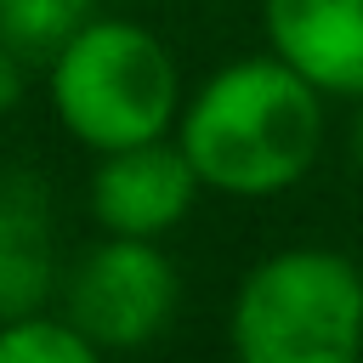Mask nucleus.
<instances>
[{
  "mask_svg": "<svg viewBox=\"0 0 363 363\" xmlns=\"http://www.w3.org/2000/svg\"><path fill=\"white\" fill-rule=\"evenodd\" d=\"M182 306L176 261L159 238H119L102 233L68 272H62V312L96 340V352H142L170 329Z\"/></svg>",
  "mask_w": 363,
  "mask_h": 363,
  "instance_id": "obj_4",
  "label": "nucleus"
},
{
  "mask_svg": "<svg viewBox=\"0 0 363 363\" xmlns=\"http://www.w3.org/2000/svg\"><path fill=\"white\" fill-rule=\"evenodd\" d=\"M238 363H357L363 357V261L289 244L261 255L227 306Z\"/></svg>",
  "mask_w": 363,
  "mask_h": 363,
  "instance_id": "obj_3",
  "label": "nucleus"
},
{
  "mask_svg": "<svg viewBox=\"0 0 363 363\" xmlns=\"http://www.w3.org/2000/svg\"><path fill=\"white\" fill-rule=\"evenodd\" d=\"M261 28L329 102L363 96V0H261Z\"/></svg>",
  "mask_w": 363,
  "mask_h": 363,
  "instance_id": "obj_6",
  "label": "nucleus"
},
{
  "mask_svg": "<svg viewBox=\"0 0 363 363\" xmlns=\"http://www.w3.org/2000/svg\"><path fill=\"white\" fill-rule=\"evenodd\" d=\"M96 17V0H0V40H11L28 62L45 68V57L74 40Z\"/></svg>",
  "mask_w": 363,
  "mask_h": 363,
  "instance_id": "obj_9",
  "label": "nucleus"
},
{
  "mask_svg": "<svg viewBox=\"0 0 363 363\" xmlns=\"http://www.w3.org/2000/svg\"><path fill=\"white\" fill-rule=\"evenodd\" d=\"M182 96L187 85L170 45L136 17H91L45 57V102L91 153L170 136Z\"/></svg>",
  "mask_w": 363,
  "mask_h": 363,
  "instance_id": "obj_2",
  "label": "nucleus"
},
{
  "mask_svg": "<svg viewBox=\"0 0 363 363\" xmlns=\"http://www.w3.org/2000/svg\"><path fill=\"white\" fill-rule=\"evenodd\" d=\"M28 57L11 45V40H0V119L6 113H17V102H23V91H28Z\"/></svg>",
  "mask_w": 363,
  "mask_h": 363,
  "instance_id": "obj_10",
  "label": "nucleus"
},
{
  "mask_svg": "<svg viewBox=\"0 0 363 363\" xmlns=\"http://www.w3.org/2000/svg\"><path fill=\"white\" fill-rule=\"evenodd\" d=\"M96 357H102L96 340L62 306H40L0 323V363H96Z\"/></svg>",
  "mask_w": 363,
  "mask_h": 363,
  "instance_id": "obj_8",
  "label": "nucleus"
},
{
  "mask_svg": "<svg viewBox=\"0 0 363 363\" xmlns=\"http://www.w3.org/2000/svg\"><path fill=\"white\" fill-rule=\"evenodd\" d=\"M204 182L193 170V159L182 153L176 130L153 136V142H130L113 153H96L91 170V221L96 233H119V238H170L193 204H199Z\"/></svg>",
  "mask_w": 363,
  "mask_h": 363,
  "instance_id": "obj_5",
  "label": "nucleus"
},
{
  "mask_svg": "<svg viewBox=\"0 0 363 363\" xmlns=\"http://www.w3.org/2000/svg\"><path fill=\"white\" fill-rule=\"evenodd\" d=\"M323 125L329 96L278 51H261L221 62L182 96L176 142L193 159L204 193L278 199L318 164Z\"/></svg>",
  "mask_w": 363,
  "mask_h": 363,
  "instance_id": "obj_1",
  "label": "nucleus"
},
{
  "mask_svg": "<svg viewBox=\"0 0 363 363\" xmlns=\"http://www.w3.org/2000/svg\"><path fill=\"white\" fill-rule=\"evenodd\" d=\"M352 159H357V176H363V96H357V113H352Z\"/></svg>",
  "mask_w": 363,
  "mask_h": 363,
  "instance_id": "obj_11",
  "label": "nucleus"
},
{
  "mask_svg": "<svg viewBox=\"0 0 363 363\" xmlns=\"http://www.w3.org/2000/svg\"><path fill=\"white\" fill-rule=\"evenodd\" d=\"M62 295L51 193L28 170H0V323Z\"/></svg>",
  "mask_w": 363,
  "mask_h": 363,
  "instance_id": "obj_7",
  "label": "nucleus"
}]
</instances>
